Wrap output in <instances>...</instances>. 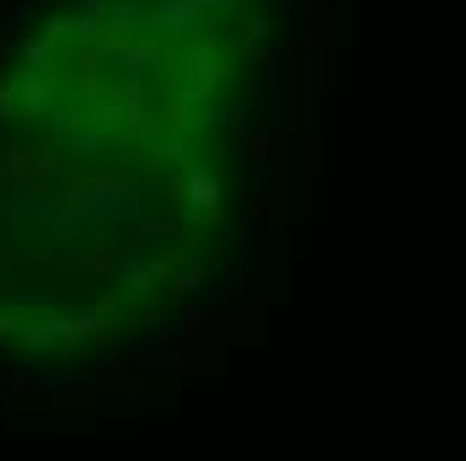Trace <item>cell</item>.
Masks as SVG:
<instances>
[{
    "instance_id": "ba28073f",
    "label": "cell",
    "mask_w": 466,
    "mask_h": 461,
    "mask_svg": "<svg viewBox=\"0 0 466 461\" xmlns=\"http://www.w3.org/2000/svg\"><path fill=\"white\" fill-rule=\"evenodd\" d=\"M5 328H11V322H5V317H0V338H5Z\"/></svg>"
},
{
    "instance_id": "6da1fadb",
    "label": "cell",
    "mask_w": 466,
    "mask_h": 461,
    "mask_svg": "<svg viewBox=\"0 0 466 461\" xmlns=\"http://www.w3.org/2000/svg\"><path fill=\"white\" fill-rule=\"evenodd\" d=\"M86 333H91V317H48V322L27 328L32 349H54V344H80Z\"/></svg>"
},
{
    "instance_id": "7a4b0ae2",
    "label": "cell",
    "mask_w": 466,
    "mask_h": 461,
    "mask_svg": "<svg viewBox=\"0 0 466 461\" xmlns=\"http://www.w3.org/2000/svg\"><path fill=\"white\" fill-rule=\"evenodd\" d=\"M86 209H91V215H113V220H134V215H140V204H134V193H129L123 183H97Z\"/></svg>"
},
{
    "instance_id": "3957f363",
    "label": "cell",
    "mask_w": 466,
    "mask_h": 461,
    "mask_svg": "<svg viewBox=\"0 0 466 461\" xmlns=\"http://www.w3.org/2000/svg\"><path fill=\"white\" fill-rule=\"evenodd\" d=\"M140 408L177 414L182 403H177V397H140V392H107V397H102V414H140Z\"/></svg>"
},
{
    "instance_id": "5b68a950",
    "label": "cell",
    "mask_w": 466,
    "mask_h": 461,
    "mask_svg": "<svg viewBox=\"0 0 466 461\" xmlns=\"http://www.w3.org/2000/svg\"><path fill=\"white\" fill-rule=\"evenodd\" d=\"M48 48H54V43H48V38H21V59H27V64H32V70H38V64H43V59H48Z\"/></svg>"
},
{
    "instance_id": "9c48e42d",
    "label": "cell",
    "mask_w": 466,
    "mask_h": 461,
    "mask_svg": "<svg viewBox=\"0 0 466 461\" xmlns=\"http://www.w3.org/2000/svg\"><path fill=\"white\" fill-rule=\"evenodd\" d=\"M0 414H5V397H0Z\"/></svg>"
},
{
    "instance_id": "277c9868",
    "label": "cell",
    "mask_w": 466,
    "mask_h": 461,
    "mask_svg": "<svg viewBox=\"0 0 466 461\" xmlns=\"http://www.w3.org/2000/svg\"><path fill=\"white\" fill-rule=\"evenodd\" d=\"M188 199H193V209H215L220 204V177L209 166H193L188 172Z\"/></svg>"
},
{
    "instance_id": "8992f818",
    "label": "cell",
    "mask_w": 466,
    "mask_h": 461,
    "mask_svg": "<svg viewBox=\"0 0 466 461\" xmlns=\"http://www.w3.org/2000/svg\"><path fill=\"white\" fill-rule=\"evenodd\" d=\"M199 285H204V269H199V263H188V269L177 274V290H182V295H193Z\"/></svg>"
},
{
    "instance_id": "52a82bcc",
    "label": "cell",
    "mask_w": 466,
    "mask_h": 461,
    "mask_svg": "<svg viewBox=\"0 0 466 461\" xmlns=\"http://www.w3.org/2000/svg\"><path fill=\"white\" fill-rule=\"evenodd\" d=\"M247 27H252V38H274V27H279V21H274V16H252Z\"/></svg>"
}]
</instances>
